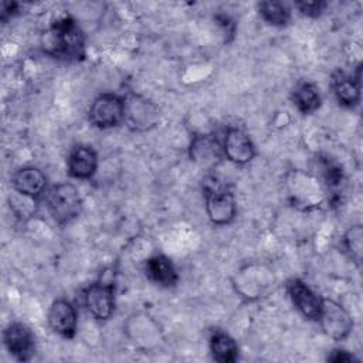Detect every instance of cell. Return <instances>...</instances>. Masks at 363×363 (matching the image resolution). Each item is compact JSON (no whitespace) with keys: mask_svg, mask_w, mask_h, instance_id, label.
<instances>
[{"mask_svg":"<svg viewBox=\"0 0 363 363\" xmlns=\"http://www.w3.org/2000/svg\"><path fill=\"white\" fill-rule=\"evenodd\" d=\"M44 52L64 61H81L85 57V35L71 16L58 18L43 40Z\"/></svg>","mask_w":363,"mask_h":363,"instance_id":"obj_1","label":"cell"},{"mask_svg":"<svg viewBox=\"0 0 363 363\" xmlns=\"http://www.w3.org/2000/svg\"><path fill=\"white\" fill-rule=\"evenodd\" d=\"M206 213L214 225L230 224L237 213L233 191L221 184L206 189Z\"/></svg>","mask_w":363,"mask_h":363,"instance_id":"obj_5","label":"cell"},{"mask_svg":"<svg viewBox=\"0 0 363 363\" xmlns=\"http://www.w3.org/2000/svg\"><path fill=\"white\" fill-rule=\"evenodd\" d=\"M216 20H217L218 24L224 28L225 35H234L235 24L233 23V20H231L228 16H225V14H217V16H216Z\"/></svg>","mask_w":363,"mask_h":363,"instance_id":"obj_24","label":"cell"},{"mask_svg":"<svg viewBox=\"0 0 363 363\" xmlns=\"http://www.w3.org/2000/svg\"><path fill=\"white\" fill-rule=\"evenodd\" d=\"M68 173L74 179H89L98 167L96 152L91 146L79 145L71 149L68 155Z\"/></svg>","mask_w":363,"mask_h":363,"instance_id":"obj_12","label":"cell"},{"mask_svg":"<svg viewBox=\"0 0 363 363\" xmlns=\"http://www.w3.org/2000/svg\"><path fill=\"white\" fill-rule=\"evenodd\" d=\"M6 349L20 362H27L34 354V335L28 326L14 322L3 332Z\"/></svg>","mask_w":363,"mask_h":363,"instance_id":"obj_8","label":"cell"},{"mask_svg":"<svg viewBox=\"0 0 363 363\" xmlns=\"http://www.w3.org/2000/svg\"><path fill=\"white\" fill-rule=\"evenodd\" d=\"M225 157L235 164H247L255 156V146L250 135L241 128H228L223 140Z\"/></svg>","mask_w":363,"mask_h":363,"instance_id":"obj_7","label":"cell"},{"mask_svg":"<svg viewBox=\"0 0 363 363\" xmlns=\"http://www.w3.org/2000/svg\"><path fill=\"white\" fill-rule=\"evenodd\" d=\"M298 10L308 17H319L326 9V1H299L295 4Z\"/></svg>","mask_w":363,"mask_h":363,"instance_id":"obj_22","label":"cell"},{"mask_svg":"<svg viewBox=\"0 0 363 363\" xmlns=\"http://www.w3.org/2000/svg\"><path fill=\"white\" fill-rule=\"evenodd\" d=\"M261 17L271 26L284 27L291 20V10L281 1H261L258 4Z\"/></svg>","mask_w":363,"mask_h":363,"instance_id":"obj_19","label":"cell"},{"mask_svg":"<svg viewBox=\"0 0 363 363\" xmlns=\"http://www.w3.org/2000/svg\"><path fill=\"white\" fill-rule=\"evenodd\" d=\"M155 115H156V111L145 99L133 96L132 99H129V104H126L125 119H128L129 125L135 126V129H145L149 125H152L153 123L152 116Z\"/></svg>","mask_w":363,"mask_h":363,"instance_id":"obj_16","label":"cell"},{"mask_svg":"<svg viewBox=\"0 0 363 363\" xmlns=\"http://www.w3.org/2000/svg\"><path fill=\"white\" fill-rule=\"evenodd\" d=\"M210 352L213 359L220 363H233L238 359L235 340L224 332H214L210 336Z\"/></svg>","mask_w":363,"mask_h":363,"instance_id":"obj_15","label":"cell"},{"mask_svg":"<svg viewBox=\"0 0 363 363\" xmlns=\"http://www.w3.org/2000/svg\"><path fill=\"white\" fill-rule=\"evenodd\" d=\"M322 167V172H323V180H325V184L328 187V190L336 196L339 193V189L342 186V182H343V173H342V169L335 164L333 162H330L329 159H325L320 164Z\"/></svg>","mask_w":363,"mask_h":363,"instance_id":"obj_20","label":"cell"},{"mask_svg":"<svg viewBox=\"0 0 363 363\" xmlns=\"http://www.w3.org/2000/svg\"><path fill=\"white\" fill-rule=\"evenodd\" d=\"M146 274L155 284L163 288H172L179 281V274L173 262L162 254L153 255L146 261Z\"/></svg>","mask_w":363,"mask_h":363,"instance_id":"obj_14","label":"cell"},{"mask_svg":"<svg viewBox=\"0 0 363 363\" xmlns=\"http://www.w3.org/2000/svg\"><path fill=\"white\" fill-rule=\"evenodd\" d=\"M362 237H363V233H362V227L359 225L349 228L345 234V247L356 262H359L362 258Z\"/></svg>","mask_w":363,"mask_h":363,"instance_id":"obj_21","label":"cell"},{"mask_svg":"<svg viewBox=\"0 0 363 363\" xmlns=\"http://www.w3.org/2000/svg\"><path fill=\"white\" fill-rule=\"evenodd\" d=\"M328 360L330 362H335V363H345V362H353L354 357L353 354L347 353L346 350H333V353L328 357Z\"/></svg>","mask_w":363,"mask_h":363,"instance_id":"obj_25","label":"cell"},{"mask_svg":"<svg viewBox=\"0 0 363 363\" xmlns=\"http://www.w3.org/2000/svg\"><path fill=\"white\" fill-rule=\"evenodd\" d=\"M84 303L88 312L98 320H106L115 309V274L106 269L84 292Z\"/></svg>","mask_w":363,"mask_h":363,"instance_id":"obj_2","label":"cell"},{"mask_svg":"<svg viewBox=\"0 0 363 363\" xmlns=\"http://www.w3.org/2000/svg\"><path fill=\"white\" fill-rule=\"evenodd\" d=\"M125 112L126 102L122 96L115 94H102L89 108V121L99 129H109L125 121Z\"/></svg>","mask_w":363,"mask_h":363,"instance_id":"obj_4","label":"cell"},{"mask_svg":"<svg viewBox=\"0 0 363 363\" xmlns=\"http://www.w3.org/2000/svg\"><path fill=\"white\" fill-rule=\"evenodd\" d=\"M360 77L337 71L332 75V89L340 105L353 108L360 102Z\"/></svg>","mask_w":363,"mask_h":363,"instance_id":"obj_13","label":"cell"},{"mask_svg":"<svg viewBox=\"0 0 363 363\" xmlns=\"http://www.w3.org/2000/svg\"><path fill=\"white\" fill-rule=\"evenodd\" d=\"M292 101L301 113H312L320 105L319 88L316 86V84L309 81L301 82L292 94Z\"/></svg>","mask_w":363,"mask_h":363,"instance_id":"obj_17","label":"cell"},{"mask_svg":"<svg viewBox=\"0 0 363 363\" xmlns=\"http://www.w3.org/2000/svg\"><path fill=\"white\" fill-rule=\"evenodd\" d=\"M81 196L72 183L55 184L47 194V207L51 217L61 225L69 223L81 213Z\"/></svg>","mask_w":363,"mask_h":363,"instance_id":"obj_3","label":"cell"},{"mask_svg":"<svg viewBox=\"0 0 363 363\" xmlns=\"http://www.w3.org/2000/svg\"><path fill=\"white\" fill-rule=\"evenodd\" d=\"M20 4L16 1H3L1 3V10H0V18L3 23H6L10 17L17 14Z\"/></svg>","mask_w":363,"mask_h":363,"instance_id":"obj_23","label":"cell"},{"mask_svg":"<svg viewBox=\"0 0 363 363\" xmlns=\"http://www.w3.org/2000/svg\"><path fill=\"white\" fill-rule=\"evenodd\" d=\"M50 328L65 339L75 336L78 316L75 306L67 299H57L51 303L47 315Z\"/></svg>","mask_w":363,"mask_h":363,"instance_id":"obj_10","label":"cell"},{"mask_svg":"<svg viewBox=\"0 0 363 363\" xmlns=\"http://www.w3.org/2000/svg\"><path fill=\"white\" fill-rule=\"evenodd\" d=\"M220 145L213 135L196 136L190 145V157L194 162H211L220 156Z\"/></svg>","mask_w":363,"mask_h":363,"instance_id":"obj_18","label":"cell"},{"mask_svg":"<svg viewBox=\"0 0 363 363\" xmlns=\"http://www.w3.org/2000/svg\"><path fill=\"white\" fill-rule=\"evenodd\" d=\"M286 291L295 308L309 320H319L322 299L302 281L292 278L286 282Z\"/></svg>","mask_w":363,"mask_h":363,"instance_id":"obj_9","label":"cell"},{"mask_svg":"<svg viewBox=\"0 0 363 363\" xmlns=\"http://www.w3.org/2000/svg\"><path fill=\"white\" fill-rule=\"evenodd\" d=\"M47 184L45 174L33 166L18 169L11 177L13 190L21 196H27L28 199H35L41 193H44Z\"/></svg>","mask_w":363,"mask_h":363,"instance_id":"obj_11","label":"cell"},{"mask_svg":"<svg viewBox=\"0 0 363 363\" xmlns=\"http://www.w3.org/2000/svg\"><path fill=\"white\" fill-rule=\"evenodd\" d=\"M319 322L322 323L325 333L335 340L347 337L353 328V320L347 311L337 302L326 298L322 299Z\"/></svg>","mask_w":363,"mask_h":363,"instance_id":"obj_6","label":"cell"}]
</instances>
